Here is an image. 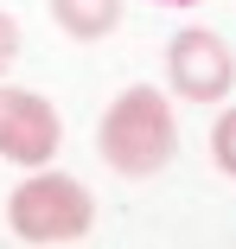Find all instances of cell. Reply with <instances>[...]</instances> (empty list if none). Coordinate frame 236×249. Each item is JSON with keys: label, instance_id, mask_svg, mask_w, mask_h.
<instances>
[{"label": "cell", "instance_id": "obj_1", "mask_svg": "<svg viewBox=\"0 0 236 249\" xmlns=\"http://www.w3.org/2000/svg\"><path fill=\"white\" fill-rule=\"evenodd\" d=\"M96 154L115 179H153L179 154V122L153 83H128L96 122Z\"/></svg>", "mask_w": 236, "mask_h": 249}, {"label": "cell", "instance_id": "obj_2", "mask_svg": "<svg viewBox=\"0 0 236 249\" xmlns=\"http://www.w3.org/2000/svg\"><path fill=\"white\" fill-rule=\"evenodd\" d=\"M89 224H96V198H89L70 173L32 166V179L13 185L7 198V230L32 249H58V243H83Z\"/></svg>", "mask_w": 236, "mask_h": 249}, {"label": "cell", "instance_id": "obj_3", "mask_svg": "<svg viewBox=\"0 0 236 249\" xmlns=\"http://www.w3.org/2000/svg\"><path fill=\"white\" fill-rule=\"evenodd\" d=\"M166 89L179 103H223L236 89V58L211 26H185L166 45Z\"/></svg>", "mask_w": 236, "mask_h": 249}, {"label": "cell", "instance_id": "obj_4", "mask_svg": "<svg viewBox=\"0 0 236 249\" xmlns=\"http://www.w3.org/2000/svg\"><path fill=\"white\" fill-rule=\"evenodd\" d=\"M58 141H64V122H58V109L45 103L38 89L0 83V160H13V166H51L58 160Z\"/></svg>", "mask_w": 236, "mask_h": 249}, {"label": "cell", "instance_id": "obj_5", "mask_svg": "<svg viewBox=\"0 0 236 249\" xmlns=\"http://www.w3.org/2000/svg\"><path fill=\"white\" fill-rule=\"evenodd\" d=\"M45 7H51L58 32L77 38V45H96L121 26V0H45Z\"/></svg>", "mask_w": 236, "mask_h": 249}, {"label": "cell", "instance_id": "obj_6", "mask_svg": "<svg viewBox=\"0 0 236 249\" xmlns=\"http://www.w3.org/2000/svg\"><path fill=\"white\" fill-rule=\"evenodd\" d=\"M211 160H217V173L236 179V109H223L217 128H211Z\"/></svg>", "mask_w": 236, "mask_h": 249}, {"label": "cell", "instance_id": "obj_7", "mask_svg": "<svg viewBox=\"0 0 236 249\" xmlns=\"http://www.w3.org/2000/svg\"><path fill=\"white\" fill-rule=\"evenodd\" d=\"M13 58H19V19L0 13V71H13Z\"/></svg>", "mask_w": 236, "mask_h": 249}, {"label": "cell", "instance_id": "obj_8", "mask_svg": "<svg viewBox=\"0 0 236 249\" xmlns=\"http://www.w3.org/2000/svg\"><path fill=\"white\" fill-rule=\"evenodd\" d=\"M166 7H192V0H166Z\"/></svg>", "mask_w": 236, "mask_h": 249}]
</instances>
